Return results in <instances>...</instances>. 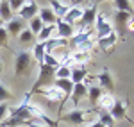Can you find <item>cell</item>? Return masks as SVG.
<instances>
[{
    "label": "cell",
    "mask_w": 134,
    "mask_h": 127,
    "mask_svg": "<svg viewBox=\"0 0 134 127\" xmlns=\"http://www.w3.org/2000/svg\"><path fill=\"white\" fill-rule=\"evenodd\" d=\"M32 63H34V57H32L31 50H20L14 57V74L16 75H31L32 72Z\"/></svg>",
    "instance_id": "cell-1"
},
{
    "label": "cell",
    "mask_w": 134,
    "mask_h": 127,
    "mask_svg": "<svg viewBox=\"0 0 134 127\" xmlns=\"http://www.w3.org/2000/svg\"><path fill=\"white\" fill-rule=\"evenodd\" d=\"M40 66V74H38V81L34 82V88H32V91H29V93H34L36 90H40V88H47V86H52L54 84V68H50V66H47V64H38Z\"/></svg>",
    "instance_id": "cell-2"
},
{
    "label": "cell",
    "mask_w": 134,
    "mask_h": 127,
    "mask_svg": "<svg viewBox=\"0 0 134 127\" xmlns=\"http://www.w3.org/2000/svg\"><path fill=\"white\" fill-rule=\"evenodd\" d=\"M93 25H95V32H97V40H102V38H105V36H109L111 32H114L109 18H107L105 14H102V13L97 14Z\"/></svg>",
    "instance_id": "cell-3"
},
{
    "label": "cell",
    "mask_w": 134,
    "mask_h": 127,
    "mask_svg": "<svg viewBox=\"0 0 134 127\" xmlns=\"http://www.w3.org/2000/svg\"><path fill=\"white\" fill-rule=\"evenodd\" d=\"M90 113H95V109H72L70 113H66V115H63L61 120L64 122H70L73 125H81V124H86V117L90 115Z\"/></svg>",
    "instance_id": "cell-4"
},
{
    "label": "cell",
    "mask_w": 134,
    "mask_h": 127,
    "mask_svg": "<svg viewBox=\"0 0 134 127\" xmlns=\"http://www.w3.org/2000/svg\"><path fill=\"white\" fill-rule=\"evenodd\" d=\"M97 14H98V9H97V4H91L90 7H84V13H82V18L79 20V27H81V31H86V29H90V25L95 23V18H97Z\"/></svg>",
    "instance_id": "cell-5"
},
{
    "label": "cell",
    "mask_w": 134,
    "mask_h": 127,
    "mask_svg": "<svg viewBox=\"0 0 134 127\" xmlns=\"http://www.w3.org/2000/svg\"><path fill=\"white\" fill-rule=\"evenodd\" d=\"M34 93H40V95H43L48 102H61V106L64 104V97H63V93L55 88V86H47V88H40V90H36Z\"/></svg>",
    "instance_id": "cell-6"
},
{
    "label": "cell",
    "mask_w": 134,
    "mask_h": 127,
    "mask_svg": "<svg viewBox=\"0 0 134 127\" xmlns=\"http://www.w3.org/2000/svg\"><path fill=\"white\" fill-rule=\"evenodd\" d=\"M38 13H40L38 2H23L21 9L18 11V18H21L23 21H29V20H32L34 16H38Z\"/></svg>",
    "instance_id": "cell-7"
},
{
    "label": "cell",
    "mask_w": 134,
    "mask_h": 127,
    "mask_svg": "<svg viewBox=\"0 0 134 127\" xmlns=\"http://www.w3.org/2000/svg\"><path fill=\"white\" fill-rule=\"evenodd\" d=\"M29 111H31L32 120H34V122H36V118H38V120H43L48 127H57V122H55V120H52V118L48 117V115H47L40 106H36V104H29Z\"/></svg>",
    "instance_id": "cell-8"
},
{
    "label": "cell",
    "mask_w": 134,
    "mask_h": 127,
    "mask_svg": "<svg viewBox=\"0 0 134 127\" xmlns=\"http://www.w3.org/2000/svg\"><path fill=\"white\" fill-rule=\"evenodd\" d=\"M90 40H95V38L91 36V29H86V31H79V32H75L72 38L68 40V43H70V47H72L73 50H75L77 47H81L82 43L90 41Z\"/></svg>",
    "instance_id": "cell-9"
},
{
    "label": "cell",
    "mask_w": 134,
    "mask_h": 127,
    "mask_svg": "<svg viewBox=\"0 0 134 127\" xmlns=\"http://www.w3.org/2000/svg\"><path fill=\"white\" fill-rule=\"evenodd\" d=\"M88 97V86L81 82V84H73V90H72V97H70V100H72L73 104V109H77L79 106V102Z\"/></svg>",
    "instance_id": "cell-10"
},
{
    "label": "cell",
    "mask_w": 134,
    "mask_h": 127,
    "mask_svg": "<svg viewBox=\"0 0 134 127\" xmlns=\"http://www.w3.org/2000/svg\"><path fill=\"white\" fill-rule=\"evenodd\" d=\"M82 13H84V7H81V5H70V9L64 14L63 21L73 27V23H79V20L82 18Z\"/></svg>",
    "instance_id": "cell-11"
},
{
    "label": "cell",
    "mask_w": 134,
    "mask_h": 127,
    "mask_svg": "<svg viewBox=\"0 0 134 127\" xmlns=\"http://www.w3.org/2000/svg\"><path fill=\"white\" fill-rule=\"evenodd\" d=\"M23 29H27V27H25V21L21 20V18H18V16H16V18H11V20L7 21V27H5L7 34L13 36V38H18Z\"/></svg>",
    "instance_id": "cell-12"
},
{
    "label": "cell",
    "mask_w": 134,
    "mask_h": 127,
    "mask_svg": "<svg viewBox=\"0 0 134 127\" xmlns=\"http://www.w3.org/2000/svg\"><path fill=\"white\" fill-rule=\"evenodd\" d=\"M54 86L63 93L64 102H68L70 97H72V90H73V82L72 81H70V79H55V81H54Z\"/></svg>",
    "instance_id": "cell-13"
},
{
    "label": "cell",
    "mask_w": 134,
    "mask_h": 127,
    "mask_svg": "<svg viewBox=\"0 0 134 127\" xmlns=\"http://www.w3.org/2000/svg\"><path fill=\"white\" fill-rule=\"evenodd\" d=\"M107 113L111 115V118H113L114 122H116V120H124V118H127V107H125V102L124 100H114L113 107H111Z\"/></svg>",
    "instance_id": "cell-14"
},
{
    "label": "cell",
    "mask_w": 134,
    "mask_h": 127,
    "mask_svg": "<svg viewBox=\"0 0 134 127\" xmlns=\"http://www.w3.org/2000/svg\"><path fill=\"white\" fill-rule=\"evenodd\" d=\"M55 32H57V38H61V40H70L73 34H75V29H73L72 25H68V23H64L63 20H57L55 21Z\"/></svg>",
    "instance_id": "cell-15"
},
{
    "label": "cell",
    "mask_w": 134,
    "mask_h": 127,
    "mask_svg": "<svg viewBox=\"0 0 134 127\" xmlns=\"http://www.w3.org/2000/svg\"><path fill=\"white\" fill-rule=\"evenodd\" d=\"M86 77H88V70L84 68V64H73L72 74H70V81H72L73 84H81V82H84Z\"/></svg>",
    "instance_id": "cell-16"
},
{
    "label": "cell",
    "mask_w": 134,
    "mask_h": 127,
    "mask_svg": "<svg viewBox=\"0 0 134 127\" xmlns=\"http://www.w3.org/2000/svg\"><path fill=\"white\" fill-rule=\"evenodd\" d=\"M95 79L98 81V84H100V88H102V90H107V93H113L114 82H113V77H111V74H109L107 70L100 72V74L97 75Z\"/></svg>",
    "instance_id": "cell-17"
},
{
    "label": "cell",
    "mask_w": 134,
    "mask_h": 127,
    "mask_svg": "<svg viewBox=\"0 0 134 127\" xmlns=\"http://www.w3.org/2000/svg\"><path fill=\"white\" fill-rule=\"evenodd\" d=\"M114 95L113 93H107V91H104L102 95H100V98H98V102H97V106H95V109H102V111H109L111 107H113L114 104Z\"/></svg>",
    "instance_id": "cell-18"
},
{
    "label": "cell",
    "mask_w": 134,
    "mask_h": 127,
    "mask_svg": "<svg viewBox=\"0 0 134 127\" xmlns=\"http://www.w3.org/2000/svg\"><path fill=\"white\" fill-rule=\"evenodd\" d=\"M48 7L54 11V14L57 16V20H63V18H64V14H66L68 9H70V5H68V4H63V2H57V0H52L50 4H48Z\"/></svg>",
    "instance_id": "cell-19"
},
{
    "label": "cell",
    "mask_w": 134,
    "mask_h": 127,
    "mask_svg": "<svg viewBox=\"0 0 134 127\" xmlns=\"http://www.w3.org/2000/svg\"><path fill=\"white\" fill-rule=\"evenodd\" d=\"M38 16H40V20L43 21V25H55V21H57V16L54 14V11H52L50 7L40 9Z\"/></svg>",
    "instance_id": "cell-20"
},
{
    "label": "cell",
    "mask_w": 134,
    "mask_h": 127,
    "mask_svg": "<svg viewBox=\"0 0 134 127\" xmlns=\"http://www.w3.org/2000/svg\"><path fill=\"white\" fill-rule=\"evenodd\" d=\"M116 41H118V34H116V32H111L109 36H105V38H102V40H98V47L102 48L104 52H109L114 45H116Z\"/></svg>",
    "instance_id": "cell-21"
},
{
    "label": "cell",
    "mask_w": 134,
    "mask_h": 127,
    "mask_svg": "<svg viewBox=\"0 0 134 127\" xmlns=\"http://www.w3.org/2000/svg\"><path fill=\"white\" fill-rule=\"evenodd\" d=\"M45 54H47V45H45V43L36 41V45H34V50H32V57H34V61H38V64H41V63H43V57H45Z\"/></svg>",
    "instance_id": "cell-22"
},
{
    "label": "cell",
    "mask_w": 134,
    "mask_h": 127,
    "mask_svg": "<svg viewBox=\"0 0 134 127\" xmlns=\"http://www.w3.org/2000/svg\"><path fill=\"white\" fill-rule=\"evenodd\" d=\"M95 113L98 115V124H102L104 127H114V120L111 118V115L107 111H102V109H95Z\"/></svg>",
    "instance_id": "cell-23"
},
{
    "label": "cell",
    "mask_w": 134,
    "mask_h": 127,
    "mask_svg": "<svg viewBox=\"0 0 134 127\" xmlns=\"http://www.w3.org/2000/svg\"><path fill=\"white\" fill-rule=\"evenodd\" d=\"M102 93H104V90L100 86H91V88H88V98H90V102H91L93 109H95V106H97V102H98V98H100Z\"/></svg>",
    "instance_id": "cell-24"
},
{
    "label": "cell",
    "mask_w": 134,
    "mask_h": 127,
    "mask_svg": "<svg viewBox=\"0 0 134 127\" xmlns=\"http://www.w3.org/2000/svg\"><path fill=\"white\" fill-rule=\"evenodd\" d=\"M114 7L120 13H129V14H134V4L129 2V0H114Z\"/></svg>",
    "instance_id": "cell-25"
},
{
    "label": "cell",
    "mask_w": 134,
    "mask_h": 127,
    "mask_svg": "<svg viewBox=\"0 0 134 127\" xmlns=\"http://www.w3.org/2000/svg\"><path fill=\"white\" fill-rule=\"evenodd\" d=\"M54 31H55V25H45L41 31H40V34H38V41L40 43L48 41L52 38V34H54Z\"/></svg>",
    "instance_id": "cell-26"
},
{
    "label": "cell",
    "mask_w": 134,
    "mask_h": 127,
    "mask_svg": "<svg viewBox=\"0 0 134 127\" xmlns=\"http://www.w3.org/2000/svg\"><path fill=\"white\" fill-rule=\"evenodd\" d=\"M13 18V11L9 7V2H0V20L9 21Z\"/></svg>",
    "instance_id": "cell-27"
},
{
    "label": "cell",
    "mask_w": 134,
    "mask_h": 127,
    "mask_svg": "<svg viewBox=\"0 0 134 127\" xmlns=\"http://www.w3.org/2000/svg\"><path fill=\"white\" fill-rule=\"evenodd\" d=\"M43 27H45V25H43V21L40 20V16H34L32 20H29V31H31L34 36H38Z\"/></svg>",
    "instance_id": "cell-28"
},
{
    "label": "cell",
    "mask_w": 134,
    "mask_h": 127,
    "mask_svg": "<svg viewBox=\"0 0 134 127\" xmlns=\"http://www.w3.org/2000/svg\"><path fill=\"white\" fill-rule=\"evenodd\" d=\"M134 14H129V13H120V11H116V16H114V21L118 23V27H125L129 21L132 20Z\"/></svg>",
    "instance_id": "cell-29"
},
{
    "label": "cell",
    "mask_w": 134,
    "mask_h": 127,
    "mask_svg": "<svg viewBox=\"0 0 134 127\" xmlns=\"http://www.w3.org/2000/svg\"><path fill=\"white\" fill-rule=\"evenodd\" d=\"M70 74H72V68L66 66V64H61L54 72V79H70Z\"/></svg>",
    "instance_id": "cell-30"
},
{
    "label": "cell",
    "mask_w": 134,
    "mask_h": 127,
    "mask_svg": "<svg viewBox=\"0 0 134 127\" xmlns=\"http://www.w3.org/2000/svg\"><path fill=\"white\" fill-rule=\"evenodd\" d=\"M20 43H23V45H29V43H32L34 41V34H32L29 29H23V31L20 32V36L16 38Z\"/></svg>",
    "instance_id": "cell-31"
},
{
    "label": "cell",
    "mask_w": 134,
    "mask_h": 127,
    "mask_svg": "<svg viewBox=\"0 0 134 127\" xmlns=\"http://www.w3.org/2000/svg\"><path fill=\"white\" fill-rule=\"evenodd\" d=\"M0 47L9 48V34H7V31H5V27H4V25L0 27Z\"/></svg>",
    "instance_id": "cell-32"
},
{
    "label": "cell",
    "mask_w": 134,
    "mask_h": 127,
    "mask_svg": "<svg viewBox=\"0 0 134 127\" xmlns=\"http://www.w3.org/2000/svg\"><path fill=\"white\" fill-rule=\"evenodd\" d=\"M11 91H9V88H5V86L0 82V104H4V102H7L11 98Z\"/></svg>",
    "instance_id": "cell-33"
},
{
    "label": "cell",
    "mask_w": 134,
    "mask_h": 127,
    "mask_svg": "<svg viewBox=\"0 0 134 127\" xmlns=\"http://www.w3.org/2000/svg\"><path fill=\"white\" fill-rule=\"evenodd\" d=\"M9 115V106L4 102V104H0V124L5 120V117Z\"/></svg>",
    "instance_id": "cell-34"
},
{
    "label": "cell",
    "mask_w": 134,
    "mask_h": 127,
    "mask_svg": "<svg viewBox=\"0 0 134 127\" xmlns=\"http://www.w3.org/2000/svg\"><path fill=\"white\" fill-rule=\"evenodd\" d=\"M21 5H23V0H11V2H9V7H11L13 13H14V11L18 13V11L21 9Z\"/></svg>",
    "instance_id": "cell-35"
},
{
    "label": "cell",
    "mask_w": 134,
    "mask_h": 127,
    "mask_svg": "<svg viewBox=\"0 0 134 127\" xmlns=\"http://www.w3.org/2000/svg\"><path fill=\"white\" fill-rule=\"evenodd\" d=\"M27 127H45V125H40L38 122H34V120H31V122H27Z\"/></svg>",
    "instance_id": "cell-36"
},
{
    "label": "cell",
    "mask_w": 134,
    "mask_h": 127,
    "mask_svg": "<svg viewBox=\"0 0 134 127\" xmlns=\"http://www.w3.org/2000/svg\"><path fill=\"white\" fill-rule=\"evenodd\" d=\"M127 29H129V31H132L134 32V18L131 21H129V23H127Z\"/></svg>",
    "instance_id": "cell-37"
},
{
    "label": "cell",
    "mask_w": 134,
    "mask_h": 127,
    "mask_svg": "<svg viewBox=\"0 0 134 127\" xmlns=\"http://www.w3.org/2000/svg\"><path fill=\"white\" fill-rule=\"evenodd\" d=\"M88 127H104L102 124H98V122H93V124H90Z\"/></svg>",
    "instance_id": "cell-38"
},
{
    "label": "cell",
    "mask_w": 134,
    "mask_h": 127,
    "mask_svg": "<svg viewBox=\"0 0 134 127\" xmlns=\"http://www.w3.org/2000/svg\"><path fill=\"white\" fill-rule=\"evenodd\" d=\"M2 72H4V63H2V59H0V77H2Z\"/></svg>",
    "instance_id": "cell-39"
},
{
    "label": "cell",
    "mask_w": 134,
    "mask_h": 127,
    "mask_svg": "<svg viewBox=\"0 0 134 127\" xmlns=\"http://www.w3.org/2000/svg\"><path fill=\"white\" fill-rule=\"evenodd\" d=\"M2 23H4V21H2V20H0V27H2Z\"/></svg>",
    "instance_id": "cell-40"
}]
</instances>
